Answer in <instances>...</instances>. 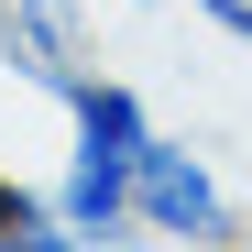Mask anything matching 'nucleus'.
Returning a JSON list of instances; mask_svg holds the SVG:
<instances>
[{
    "label": "nucleus",
    "mask_w": 252,
    "mask_h": 252,
    "mask_svg": "<svg viewBox=\"0 0 252 252\" xmlns=\"http://www.w3.org/2000/svg\"><path fill=\"white\" fill-rule=\"evenodd\" d=\"M55 110H66V176L44 187V208L77 220V230H110V241H121V230H132V164H143V143L164 132V121L143 110L132 77H110V66H88Z\"/></svg>",
    "instance_id": "1"
},
{
    "label": "nucleus",
    "mask_w": 252,
    "mask_h": 252,
    "mask_svg": "<svg viewBox=\"0 0 252 252\" xmlns=\"http://www.w3.org/2000/svg\"><path fill=\"white\" fill-rule=\"evenodd\" d=\"M132 230L164 241V252H241V241H252V208L230 197V176H220L208 143L154 132L143 164H132Z\"/></svg>",
    "instance_id": "2"
},
{
    "label": "nucleus",
    "mask_w": 252,
    "mask_h": 252,
    "mask_svg": "<svg viewBox=\"0 0 252 252\" xmlns=\"http://www.w3.org/2000/svg\"><path fill=\"white\" fill-rule=\"evenodd\" d=\"M0 66H11L22 88L66 99L77 77L99 66V11L88 0H0Z\"/></svg>",
    "instance_id": "3"
},
{
    "label": "nucleus",
    "mask_w": 252,
    "mask_h": 252,
    "mask_svg": "<svg viewBox=\"0 0 252 252\" xmlns=\"http://www.w3.org/2000/svg\"><path fill=\"white\" fill-rule=\"evenodd\" d=\"M11 252H143V230H121V241H110V230H77V220H55V208H44Z\"/></svg>",
    "instance_id": "4"
},
{
    "label": "nucleus",
    "mask_w": 252,
    "mask_h": 252,
    "mask_svg": "<svg viewBox=\"0 0 252 252\" xmlns=\"http://www.w3.org/2000/svg\"><path fill=\"white\" fill-rule=\"evenodd\" d=\"M33 220H44V187H22L11 164H0V252H11V241H22Z\"/></svg>",
    "instance_id": "5"
},
{
    "label": "nucleus",
    "mask_w": 252,
    "mask_h": 252,
    "mask_svg": "<svg viewBox=\"0 0 252 252\" xmlns=\"http://www.w3.org/2000/svg\"><path fill=\"white\" fill-rule=\"evenodd\" d=\"M187 11H197V22H220L230 44H252V0H187Z\"/></svg>",
    "instance_id": "6"
},
{
    "label": "nucleus",
    "mask_w": 252,
    "mask_h": 252,
    "mask_svg": "<svg viewBox=\"0 0 252 252\" xmlns=\"http://www.w3.org/2000/svg\"><path fill=\"white\" fill-rule=\"evenodd\" d=\"M121 11H187V0H121Z\"/></svg>",
    "instance_id": "7"
}]
</instances>
